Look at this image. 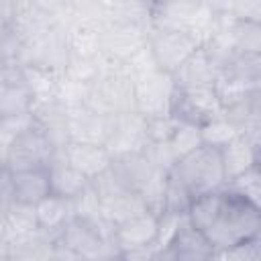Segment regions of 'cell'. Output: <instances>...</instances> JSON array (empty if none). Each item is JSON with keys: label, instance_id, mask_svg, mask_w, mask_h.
Returning a JSON list of instances; mask_svg holds the SVG:
<instances>
[{"label": "cell", "instance_id": "1", "mask_svg": "<svg viewBox=\"0 0 261 261\" xmlns=\"http://www.w3.org/2000/svg\"><path fill=\"white\" fill-rule=\"evenodd\" d=\"M186 214L212 249H226L261 234V206L228 188L194 198Z\"/></svg>", "mask_w": 261, "mask_h": 261}, {"label": "cell", "instance_id": "2", "mask_svg": "<svg viewBox=\"0 0 261 261\" xmlns=\"http://www.w3.org/2000/svg\"><path fill=\"white\" fill-rule=\"evenodd\" d=\"M173 171L186 186L192 200L202 194L224 188V169L220 161V151L204 143L192 153L179 157L175 161Z\"/></svg>", "mask_w": 261, "mask_h": 261}, {"label": "cell", "instance_id": "3", "mask_svg": "<svg viewBox=\"0 0 261 261\" xmlns=\"http://www.w3.org/2000/svg\"><path fill=\"white\" fill-rule=\"evenodd\" d=\"M135 84V110L145 118L169 114L175 94V82L171 73L163 69H151L133 80Z\"/></svg>", "mask_w": 261, "mask_h": 261}, {"label": "cell", "instance_id": "4", "mask_svg": "<svg viewBox=\"0 0 261 261\" xmlns=\"http://www.w3.org/2000/svg\"><path fill=\"white\" fill-rule=\"evenodd\" d=\"M224 112L212 84L210 86H192V88H175L169 114L181 122H190L196 126L206 124L208 120L220 116Z\"/></svg>", "mask_w": 261, "mask_h": 261}, {"label": "cell", "instance_id": "5", "mask_svg": "<svg viewBox=\"0 0 261 261\" xmlns=\"http://www.w3.org/2000/svg\"><path fill=\"white\" fill-rule=\"evenodd\" d=\"M147 47L155 59V65L167 73H173L196 49H200V43L186 31L153 27L147 37Z\"/></svg>", "mask_w": 261, "mask_h": 261}, {"label": "cell", "instance_id": "6", "mask_svg": "<svg viewBox=\"0 0 261 261\" xmlns=\"http://www.w3.org/2000/svg\"><path fill=\"white\" fill-rule=\"evenodd\" d=\"M53 155H55V147L47 139L45 130L35 122L31 128L12 137L6 155V167L10 171L47 167Z\"/></svg>", "mask_w": 261, "mask_h": 261}, {"label": "cell", "instance_id": "7", "mask_svg": "<svg viewBox=\"0 0 261 261\" xmlns=\"http://www.w3.org/2000/svg\"><path fill=\"white\" fill-rule=\"evenodd\" d=\"M147 143L149 141L145 135V116L139 114L135 108L110 116V130L104 147L110 151L112 159L141 153Z\"/></svg>", "mask_w": 261, "mask_h": 261}, {"label": "cell", "instance_id": "8", "mask_svg": "<svg viewBox=\"0 0 261 261\" xmlns=\"http://www.w3.org/2000/svg\"><path fill=\"white\" fill-rule=\"evenodd\" d=\"M110 130V116L92 110L88 104L65 108L67 143H98L104 145Z\"/></svg>", "mask_w": 261, "mask_h": 261}, {"label": "cell", "instance_id": "9", "mask_svg": "<svg viewBox=\"0 0 261 261\" xmlns=\"http://www.w3.org/2000/svg\"><path fill=\"white\" fill-rule=\"evenodd\" d=\"M155 237H157V214L145 210L116 224L112 243L118 249V257H120L122 253L155 245Z\"/></svg>", "mask_w": 261, "mask_h": 261}, {"label": "cell", "instance_id": "10", "mask_svg": "<svg viewBox=\"0 0 261 261\" xmlns=\"http://www.w3.org/2000/svg\"><path fill=\"white\" fill-rule=\"evenodd\" d=\"M212 245L208 243V239L204 237L202 230H198L186 216V220L181 222L179 230L175 232L173 241L169 243V247H165L157 259H210L212 257Z\"/></svg>", "mask_w": 261, "mask_h": 261}, {"label": "cell", "instance_id": "11", "mask_svg": "<svg viewBox=\"0 0 261 261\" xmlns=\"http://www.w3.org/2000/svg\"><path fill=\"white\" fill-rule=\"evenodd\" d=\"M61 155L88 179L98 177L112 165V155L104 145L98 143H65Z\"/></svg>", "mask_w": 261, "mask_h": 261}, {"label": "cell", "instance_id": "12", "mask_svg": "<svg viewBox=\"0 0 261 261\" xmlns=\"http://www.w3.org/2000/svg\"><path fill=\"white\" fill-rule=\"evenodd\" d=\"M47 173H49V188H51V194H57V196H63V198H75L80 196L88 186H90V179L77 171L63 155H61V149L55 151L53 159L49 161L47 165Z\"/></svg>", "mask_w": 261, "mask_h": 261}, {"label": "cell", "instance_id": "13", "mask_svg": "<svg viewBox=\"0 0 261 261\" xmlns=\"http://www.w3.org/2000/svg\"><path fill=\"white\" fill-rule=\"evenodd\" d=\"M147 37H149V31L145 29L108 24L102 35V53H106L112 59L126 61L141 47L147 45Z\"/></svg>", "mask_w": 261, "mask_h": 261}, {"label": "cell", "instance_id": "14", "mask_svg": "<svg viewBox=\"0 0 261 261\" xmlns=\"http://www.w3.org/2000/svg\"><path fill=\"white\" fill-rule=\"evenodd\" d=\"M218 151H220V161L224 169V184L259 163V147L253 145L241 133Z\"/></svg>", "mask_w": 261, "mask_h": 261}, {"label": "cell", "instance_id": "15", "mask_svg": "<svg viewBox=\"0 0 261 261\" xmlns=\"http://www.w3.org/2000/svg\"><path fill=\"white\" fill-rule=\"evenodd\" d=\"M216 73L218 67L200 47L171 73V77L175 82V88H192V86H210Z\"/></svg>", "mask_w": 261, "mask_h": 261}, {"label": "cell", "instance_id": "16", "mask_svg": "<svg viewBox=\"0 0 261 261\" xmlns=\"http://www.w3.org/2000/svg\"><path fill=\"white\" fill-rule=\"evenodd\" d=\"M47 194H51L47 167L12 171V202L35 206Z\"/></svg>", "mask_w": 261, "mask_h": 261}, {"label": "cell", "instance_id": "17", "mask_svg": "<svg viewBox=\"0 0 261 261\" xmlns=\"http://www.w3.org/2000/svg\"><path fill=\"white\" fill-rule=\"evenodd\" d=\"M35 216L41 230L55 234L65 222L73 218V200L57 194H47L35 204Z\"/></svg>", "mask_w": 261, "mask_h": 261}, {"label": "cell", "instance_id": "18", "mask_svg": "<svg viewBox=\"0 0 261 261\" xmlns=\"http://www.w3.org/2000/svg\"><path fill=\"white\" fill-rule=\"evenodd\" d=\"M102 24L94 22H73L65 31V41H67V51L69 55L77 57H98L102 53V35H104Z\"/></svg>", "mask_w": 261, "mask_h": 261}, {"label": "cell", "instance_id": "19", "mask_svg": "<svg viewBox=\"0 0 261 261\" xmlns=\"http://www.w3.org/2000/svg\"><path fill=\"white\" fill-rule=\"evenodd\" d=\"M100 204H102V216L108 222H112L114 226L120 224L122 220L130 218V216L147 210L143 198L135 190H122V192H118L114 196L102 198Z\"/></svg>", "mask_w": 261, "mask_h": 261}, {"label": "cell", "instance_id": "20", "mask_svg": "<svg viewBox=\"0 0 261 261\" xmlns=\"http://www.w3.org/2000/svg\"><path fill=\"white\" fill-rule=\"evenodd\" d=\"M4 226L8 230V243L24 239L39 230L35 206L20 204V202H8L4 208Z\"/></svg>", "mask_w": 261, "mask_h": 261}, {"label": "cell", "instance_id": "21", "mask_svg": "<svg viewBox=\"0 0 261 261\" xmlns=\"http://www.w3.org/2000/svg\"><path fill=\"white\" fill-rule=\"evenodd\" d=\"M33 94L24 82H0V118L31 112Z\"/></svg>", "mask_w": 261, "mask_h": 261}, {"label": "cell", "instance_id": "22", "mask_svg": "<svg viewBox=\"0 0 261 261\" xmlns=\"http://www.w3.org/2000/svg\"><path fill=\"white\" fill-rule=\"evenodd\" d=\"M230 35L237 53H261V22L237 18Z\"/></svg>", "mask_w": 261, "mask_h": 261}, {"label": "cell", "instance_id": "23", "mask_svg": "<svg viewBox=\"0 0 261 261\" xmlns=\"http://www.w3.org/2000/svg\"><path fill=\"white\" fill-rule=\"evenodd\" d=\"M200 135H202V143L204 145H210V147H224L228 141H232L237 135H239V128L224 116H216L212 120H208L206 124L200 126Z\"/></svg>", "mask_w": 261, "mask_h": 261}, {"label": "cell", "instance_id": "24", "mask_svg": "<svg viewBox=\"0 0 261 261\" xmlns=\"http://www.w3.org/2000/svg\"><path fill=\"white\" fill-rule=\"evenodd\" d=\"M169 147L173 151V155L179 159L188 153H192L194 149H198L202 145V135H200V126L190 124V122H181L177 120L173 135L169 137Z\"/></svg>", "mask_w": 261, "mask_h": 261}, {"label": "cell", "instance_id": "25", "mask_svg": "<svg viewBox=\"0 0 261 261\" xmlns=\"http://www.w3.org/2000/svg\"><path fill=\"white\" fill-rule=\"evenodd\" d=\"M63 77L80 82V84H90L98 73H100V55L98 57H77L69 55L63 69Z\"/></svg>", "mask_w": 261, "mask_h": 261}, {"label": "cell", "instance_id": "26", "mask_svg": "<svg viewBox=\"0 0 261 261\" xmlns=\"http://www.w3.org/2000/svg\"><path fill=\"white\" fill-rule=\"evenodd\" d=\"M224 188H228V190H232V192L245 196V198L251 200L253 204L261 206V204H259V196H261V173H259V163L253 165L251 169L243 171L241 175L228 179V181L224 184Z\"/></svg>", "mask_w": 261, "mask_h": 261}, {"label": "cell", "instance_id": "27", "mask_svg": "<svg viewBox=\"0 0 261 261\" xmlns=\"http://www.w3.org/2000/svg\"><path fill=\"white\" fill-rule=\"evenodd\" d=\"M210 259H234V261H257L261 259V234L230 245L226 249H214Z\"/></svg>", "mask_w": 261, "mask_h": 261}, {"label": "cell", "instance_id": "28", "mask_svg": "<svg viewBox=\"0 0 261 261\" xmlns=\"http://www.w3.org/2000/svg\"><path fill=\"white\" fill-rule=\"evenodd\" d=\"M192 202V196L188 194L186 186L177 177V173L171 169L167 173V186H165V210L175 212H188V206Z\"/></svg>", "mask_w": 261, "mask_h": 261}, {"label": "cell", "instance_id": "29", "mask_svg": "<svg viewBox=\"0 0 261 261\" xmlns=\"http://www.w3.org/2000/svg\"><path fill=\"white\" fill-rule=\"evenodd\" d=\"M175 124H177V118L171 116V114H161V116L145 118L147 141H151V143H167L169 137L173 135Z\"/></svg>", "mask_w": 261, "mask_h": 261}, {"label": "cell", "instance_id": "30", "mask_svg": "<svg viewBox=\"0 0 261 261\" xmlns=\"http://www.w3.org/2000/svg\"><path fill=\"white\" fill-rule=\"evenodd\" d=\"M147 161L155 167V169H161V171H171L175 167V161L177 157L173 155L169 143H147L145 149H143Z\"/></svg>", "mask_w": 261, "mask_h": 261}, {"label": "cell", "instance_id": "31", "mask_svg": "<svg viewBox=\"0 0 261 261\" xmlns=\"http://www.w3.org/2000/svg\"><path fill=\"white\" fill-rule=\"evenodd\" d=\"M230 12L237 18H241V20H255V22H259V16H261V0H237Z\"/></svg>", "mask_w": 261, "mask_h": 261}, {"label": "cell", "instance_id": "32", "mask_svg": "<svg viewBox=\"0 0 261 261\" xmlns=\"http://www.w3.org/2000/svg\"><path fill=\"white\" fill-rule=\"evenodd\" d=\"M4 27H6V20H4V16H2V14H0V31H2V29H4Z\"/></svg>", "mask_w": 261, "mask_h": 261}]
</instances>
